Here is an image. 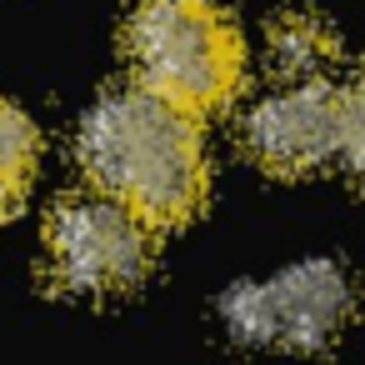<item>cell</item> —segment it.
<instances>
[{"instance_id": "6da1fadb", "label": "cell", "mask_w": 365, "mask_h": 365, "mask_svg": "<svg viewBox=\"0 0 365 365\" xmlns=\"http://www.w3.org/2000/svg\"><path fill=\"white\" fill-rule=\"evenodd\" d=\"M81 165L101 195L130 205L145 225L190 220L210 185L195 115L145 86H120L91 106Z\"/></svg>"}, {"instance_id": "7a4b0ae2", "label": "cell", "mask_w": 365, "mask_h": 365, "mask_svg": "<svg viewBox=\"0 0 365 365\" xmlns=\"http://www.w3.org/2000/svg\"><path fill=\"white\" fill-rule=\"evenodd\" d=\"M125 56L135 86L190 115L220 110L245 71L240 36L210 0H140L125 21Z\"/></svg>"}, {"instance_id": "3957f363", "label": "cell", "mask_w": 365, "mask_h": 365, "mask_svg": "<svg viewBox=\"0 0 365 365\" xmlns=\"http://www.w3.org/2000/svg\"><path fill=\"white\" fill-rule=\"evenodd\" d=\"M155 225H145L130 205L76 190L46 220V270L61 290L76 295H115L130 290L155 260Z\"/></svg>"}, {"instance_id": "277c9868", "label": "cell", "mask_w": 365, "mask_h": 365, "mask_svg": "<svg viewBox=\"0 0 365 365\" xmlns=\"http://www.w3.org/2000/svg\"><path fill=\"white\" fill-rule=\"evenodd\" d=\"M225 330L240 345H280V350H325L350 310L355 290L335 260H305L260 285H235L225 295Z\"/></svg>"}, {"instance_id": "5b68a950", "label": "cell", "mask_w": 365, "mask_h": 365, "mask_svg": "<svg viewBox=\"0 0 365 365\" xmlns=\"http://www.w3.org/2000/svg\"><path fill=\"white\" fill-rule=\"evenodd\" d=\"M345 96L325 81H290L245 115V150L275 175H305L340 155Z\"/></svg>"}, {"instance_id": "8992f818", "label": "cell", "mask_w": 365, "mask_h": 365, "mask_svg": "<svg viewBox=\"0 0 365 365\" xmlns=\"http://www.w3.org/2000/svg\"><path fill=\"white\" fill-rule=\"evenodd\" d=\"M270 61H275L290 81H315V76L335 61V36H330L325 21L290 11V16L270 21Z\"/></svg>"}, {"instance_id": "52a82bcc", "label": "cell", "mask_w": 365, "mask_h": 365, "mask_svg": "<svg viewBox=\"0 0 365 365\" xmlns=\"http://www.w3.org/2000/svg\"><path fill=\"white\" fill-rule=\"evenodd\" d=\"M36 155H41V135L31 125V115L11 101H0V215H11L36 175Z\"/></svg>"}, {"instance_id": "ba28073f", "label": "cell", "mask_w": 365, "mask_h": 365, "mask_svg": "<svg viewBox=\"0 0 365 365\" xmlns=\"http://www.w3.org/2000/svg\"><path fill=\"white\" fill-rule=\"evenodd\" d=\"M340 96H345V140H340V160H345L355 175H365V71H360L355 86L340 91Z\"/></svg>"}]
</instances>
